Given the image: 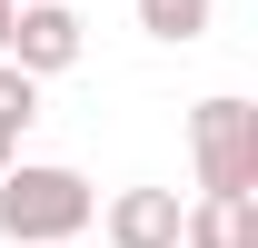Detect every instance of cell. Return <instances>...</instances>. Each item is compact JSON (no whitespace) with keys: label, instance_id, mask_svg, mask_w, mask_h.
I'll return each instance as SVG.
<instances>
[{"label":"cell","instance_id":"1","mask_svg":"<svg viewBox=\"0 0 258 248\" xmlns=\"http://www.w3.org/2000/svg\"><path fill=\"white\" fill-rule=\"evenodd\" d=\"M99 218V189L60 159H10L0 169V238L10 248H80V228Z\"/></svg>","mask_w":258,"mask_h":248},{"label":"cell","instance_id":"2","mask_svg":"<svg viewBox=\"0 0 258 248\" xmlns=\"http://www.w3.org/2000/svg\"><path fill=\"white\" fill-rule=\"evenodd\" d=\"M189 159H199V189H258V109L248 99H199L189 109Z\"/></svg>","mask_w":258,"mask_h":248},{"label":"cell","instance_id":"3","mask_svg":"<svg viewBox=\"0 0 258 248\" xmlns=\"http://www.w3.org/2000/svg\"><path fill=\"white\" fill-rule=\"evenodd\" d=\"M80 50H90V30H80V10H70V0H20L0 60L20 70V80H60V70H80Z\"/></svg>","mask_w":258,"mask_h":248},{"label":"cell","instance_id":"4","mask_svg":"<svg viewBox=\"0 0 258 248\" xmlns=\"http://www.w3.org/2000/svg\"><path fill=\"white\" fill-rule=\"evenodd\" d=\"M179 248H258V189H199L179 209Z\"/></svg>","mask_w":258,"mask_h":248},{"label":"cell","instance_id":"5","mask_svg":"<svg viewBox=\"0 0 258 248\" xmlns=\"http://www.w3.org/2000/svg\"><path fill=\"white\" fill-rule=\"evenodd\" d=\"M99 228H109V248H179V189H119Z\"/></svg>","mask_w":258,"mask_h":248},{"label":"cell","instance_id":"6","mask_svg":"<svg viewBox=\"0 0 258 248\" xmlns=\"http://www.w3.org/2000/svg\"><path fill=\"white\" fill-rule=\"evenodd\" d=\"M139 30H149V40H179V50H189V40L209 30V0H139Z\"/></svg>","mask_w":258,"mask_h":248},{"label":"cell","instance_id":"7","mask_svg":"<svg viewBox=\"0 0 258 248\" xmlns=\"http://www.w3.org/2000/svg\"><path fill=\"white\" fill-rule=\"evenodd\" d=\"M30 119H40V80H20L0 60V129H30Z\"/></svg>","mask_w":258,"mask_h":248},{"label":"cell","instance_id":"8","mask_svg":"<svg viewBox=\"0 0 258 248\" xmlns=\"http://www.w3.org/2000/svg\"><path fill=\"white\" fill-rule=\"evenodd\" d=\"M10 159H20V129H0V169H10Z\"/></svg>","mask_w":258,"mask_h":248},{"label":"cell","instance_id":"9","mask_svg":"<svg viewBox=\"0 0 258 248\" xmlns=\"http://www.w3.org/2000/svg\"><path fill=\"white\" fill-rule=\"evenodd\" d=\"M10 10H20V0H0V50H10Z\"/></svg>","mask_w":258,"mask_h":248}]
</instances>
